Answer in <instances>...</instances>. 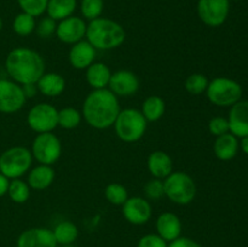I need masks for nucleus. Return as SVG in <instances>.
<instances>
[{
	"label": "nucleus",
	"instance_id": "obj_1",
	"mask_svg": "<svg viewBox=\"0 0 248 247\" xmlns=\"http://www.w3.org/2000/svg\"><path fill=\"white\" fill-rule=\"evenodd\" d=\"M119 97L109 89L92 90L82 104V118L96 130L111 127L120 113Z\"/></svg>",
	"mask_w": 248,
	"mask_h": 247
},
{
	"label": "nucleus",
	"instance_id": "obj_2",
	"mask_svg": "<svg viewBox=\"0 0 248 247\" xmlns=\"http://www.w3.org/2000/svg\"><path fill=\"white\" fill-rule=\"evenodd\" d=\"M5 69L17 84H36L45 73L46 64L43 56L33 48L16 47L7 53Z\"/></svg>",
	"mask_w": 248,
	"mask_h": 247
},
{
	"label": "nucleus",
	"instance_id": "obj_3",
	"mask_svg": "<svg viewBox=\"0 0 248 247\" xmlns=\"http://www.w3.org/2000/svg\"><path fill=\"white\" fill-rule=\"evenodd\" d=\"M85 38L96 50L108 51L123 45L126 40V31L119 22L99 17L89 22Z\"/></svg>",
	"mask_w": 248,
	"mask_h": 247
},
{
	"label": "nucleus",
	"instance_id": "obj_4",
	"mask_svg": "<svg viewBox=\"0 0 248 247\" xmlns=\"http://www.w3.org/2000/svg\"><path fill=\"white\" fill-rule=\"evenodd\" d=\"M115 133L123 142H138L144 136L148 127V121L142 111L135 108L121 109L114 123Z\"/></svg>",
	"mask_w": 248,
	"mask_h": 247
},
{
	"label": "nucleus",
	"instance_id": "obj_5",
	"mask_svg": "<svg viewBox=\"0 0 248 247\" xmlns=\"http://www.w3.org/2000/svg\"><path fill=\"white\" fill-rule=\"evenodd\" d=\"M165 196L179 206L189 205L196 196V184L190 174L183 171L172 172L164 179Z\"/></svg>",
	"mask_w": 248,
	"mask_h": 247
},
{
	"label": "nucleus",
	"instance_id": "obj_6",
	"mask_svg": "<svg viewBox=\"0 0 248 247\" xmlns=\"http://www.w3.org/2000/svg\"><path fill=\"white\" fill-rule=\"evenodd\" d=\"M31 149L26 147H11L0 154V173L9 179L21 178L31 170L33 164Z\"/></svg>",
	"mask_w": 248,
	"mask_h": 247
},
{
	"label": "nucleus",
	"instance_id": "obj_7",
	"mask_svg": "<svg viewBox=\"0 0 248 247\" xmlns=\"http://www.w3.org/2000/svg\"><path fill=\"white\" fill-rule=\"evenodd\" d=\"M206 96L217 107H232L241 99L242 87L235 80L225 77H215L208 82Z\"/></svg>",
	"mask_w": 248,
	"mask_h": 247
},
{
	"label": "nucleus",
	"instance_id": "obj_8",
	"mask_svg": "<svg viewBox=\"0 0 248 247\" xmlns=\"http://www.w3.org/2000/svg\"><path fill=\"white\" fill-rule=\"evenodd\" d=\"M31 152L39 164L52 166L62 154V143L53 132L38 133L31 143Z\"/></svg>",
	"mask_w": 248,
	"mask_h": 247
},
{
	"label": "nucleus",
	"instance_id": "obj_9",
	"mask_svg": "<svg viewBox=\"0 0 248 247\" xmlns=\"http://www.w3.org/2000/svg\"><path fill=\"white\" fill-rule=\"evenodd\" d=\"M27 124L36 133L52 132L58 126V109L45 102L35 104L27 114Z\"/></svg>",
	"mask_w": 248,
	"mask_h": 247
},
{
	"label": "nucleus",
	"instance_id": "obj_10",
	"mask_svg": "<svg viewBox=\"0 0 248 247\" xmlns=\"http://www.w3.org/2000/svg\"><path fill=\"white\" fill-rule=\"evenodd\" d=\"M196 12L203 24L219 27L229 16L230 0H198Z\"/></svg>",
	"mask_w": 248,
	"mask_h": 247
},
{
	"label": "nucleus",
	"instance_id": "obj_11",
	"mask_svg": "<svg viewBox=\"0 0 248 247\" xmlns=\"http://www.w3.org/2000/svg\"><path fill=\"white\" fill-rule=\"evenodd\" d=\"M26 101L21 85L14 80L0 79V113H17L23 108Z\"/></svg>",
	"mask_w": 248,
	"mask_h": 247
},
{
	"label": "nucleus",
	"instance_id": "obj_12",
	"mask_svg": "<svg viewBox=\"0 0 248 247\" xmlns=\"http://www.w3.org/2000/svg\"><path fill=\"white\" fill-rule=\"evenodd\" d=\"M87 23L82 17L70 16L62 19L57 23L56 28V36L60 41L64 44H77L84 40L86 36Z\"/></svg>",
	"mask_w": 248,
	"mask_h": 247
},
{
	"label": "nucleus",
	"instance_id": "obj_13",
	"mask_svg": "<svg viewBox=\"0 0 248 247\" xmlns=\"http://www.w3.org/2000/svg\"><path fill=\"white\" fill-rule=\"evenodd\" d=\"M153 208L149 201L142 196L128 198L123 205V216L133 225H143L152 218Z\"/></svg>",
	"mask_w": 248,
	"mask_h": 247
},
{
	"label": "nucleus",
	"instance_id": "obj_14",
	"mask_svg": "<svg viewBox=\"0 0 248 247\" xmlns=\"http://www.w3.org/2000/svg\"><path fill=\"white\" fill-rule=\"evenodd\" d=\"M108 89L116 97H130L140 90V79L133 72L121 69L111 73Z\"/></svg>",
	"mask_w": 248,
	"mask_h": 247
},
{
	"label": "nucleus",
	"instance_id": "obj_15",
	"mask_svg": "<svg viewBox=\"0 0 248 247\" xmlns=\"http://www.w3.org/2000/svg\"><path fill=\"white\" fill-rule=\"evenodd\" d=\"M17 247H58L52 229L43 227L29 228L19 234Z\"/></svg>",
	"mask_w": 248,
	"mask_h": 247
},
{
	"label": "nucleus",
	"instance_id": "obj_16",
	"mask_svg": "<svg viewBox=\"0 0 248 247\" xmlns=\"http://www.w3.org/2000/svg\"><path fill=\"white\" fill-rule=\"evenodd\" d=\"M97 50L87 40H81L73 44L70 47L68 58L69 63L74 69L84 70L89 68L96 60Z\"/></svg>",
	"mask_w": 248,
	"mask_h": 247
},
{
	"label": "nucleus",
	"instance_id": "obj_17",
	"mask_svg": "<svg viewBox=\"0 0 248 247\" xmlns=\"http://www.w3.org/2000/svg\"><path fill=\"white\" fill-rule=\"evenodd\" d=\"M229 132L236 136L237 138H242L248 136V101L240 99L237 103L230 107L229 115Z\"/></svg>",
	"mask_w": 248,
	"mask_h": 247
},
{
	"label": "nucleus",
	"instance_id": "obj_18",
	"mask_svg": "<svg viewBox=\"0 0 248 247\" xmlns=\"http://www.w3.org/2000/svg\"><path fill=\"white\" fill-rule=\"evenodd\" d=\"M182 228L181 218L173 212L161 213L156 219L157 235L166 242H171L182 236Z\"/></svg>",
	"mask_w": 248,
	"mask_h": 247
},
{
	"label": "nucleus",
	"instance_id": "obj_19",
	"mask_svg": "<svg viewBox=\"0 0 248 247\" xmlns=\"http://www.w3.org/2000/svg\"><path fill=\"white\" fill-rule=\"evenodd\" d=\"M147 166L153 178L162 179V181L173 172L172 157L162 150H155L150 153L147 160Z\"/></svg>",
	"mask_w": 248,
	"mask_h": 247
},
{
	"label": "nucleus",
	"instance_id": "obj_20",
	"mask_svg": "<svg viewBox=\"0 0 248 247\" xmlns=\"http://www.w3.org/2000/svg\"><path fill=\"white\" fill-rule=\"evenodd\" d=\"M56 177V172L50 165L39 164L28 171L27 183L34 190H45L53 183Z\"/></svg>",
	"mask_w": 248,
	"mask_h": 247
},
{
	"label": "nucleus",
	"instance_id": "obj_21",
	"mask_svg": "<svg viewBox=\"0 0 248 247\" xmlns=\"http://www.w3.org/2000/svg\"><path fill=\"white\" fill-rule=\"evenodd\" d=\"M239 149V139H237L236 136L230 132L218 136L215 140V144H213L215 155L217 156V159L222 160V161H229V160L234 159L237 155Z\"/></svg>",
	"mask_w": 248,
	"mask_h": 247
},
{
	"label": "nucleus",
	"instance_id": "obj_22",
	"mask_svg": "<svg viewBox=\"0 0 248 247\" xmlns=\"http://www.w3.org/2000/svg\"><path fill=\"white\" fill-rule=\"evenodd\" d=\"M36 87L41 94L46 97H57L65 90V79L58 73H44L36 81Z\"/></svg>",
	"mask_w": 248,
	"mask_h": 247
},
{
	"label": "nucleus",
	"instance_id": "obj_23",
	"mask_svg": "<svg viewBox=\"0 0 248 247\" xmlns=\"http://www.w3.org/2000/svg\"><path fill=\"white\" fill-rule=\"evenodd\" d=\"M86 81L93 90L108 89L111 77V70L107 64L102 62H93L86 68Z\"/></svg>",
	"mask_w": 248,
	"mask_h": 247
},
{
	"label": "nucleus",
	"instance_id": "obj_24",
	"mask_svg": "<svg viewBox=\"0 0 248 247\" xmlns=\"http://www.w3.org/2000/svg\"><path fill=\"white\" fill-rule=\"evenodd\" d=\"M77 6V0H48L46 14L56 22H60L67 17L73 16Z\"/></svg>",
	"mask_w": 248,
	"mask_h": 247
},
{
	"label": "nucleus",
	"instance_id": "obj_25",
	"mask_svg": "<svg viewBox=\"0 0 248 247\" xmlns=\"http://www.w3.org/2000/svg\"><path fill=\"white\" fill-rule=\"evenodd\" d=\"M166 104L162 97L157 94L147 97L142 104V114L148 123H155L164 116Z\"/></svg>",
	"mask_w": 248,
	"mask_h": 247
},
{
	"label": "nucleus",
	"instance_id": "obj_26",
	"mask_svg": "<svg viewBox=\"0 0 248 247\" xmlns=\"http://www.w3.org/2000/svg\"><path fill=\"white\" fill-rule=\"evenodd\" d=\"M53 236L58 246L62 245H72L79 236V229L70 220H62L52 229Z\"/></svg>",
	"mask_w": 248,
	"mask_h": 247
},
{
	"label": "nucleus",
	"instance_id": "obj_27",
	"mask_svg": "<svg viewBox=\"0 0 248 247\" xmlns=\"http://www.w3.org/2000/svg\"><path fill=\"white\" fill-rule=\"evenodd\" d=\"M6 195H9V198L15 203H24L31 196V186L21 178L10 179Z\"/></svg>",
	"mask_w": 248,
	"mask_h": 247
},
{
	"label": "nucleus",
	"instance_id": "obj_28",
	"mask_svg": "<svg viewBox=\"0 0 248 247\" xmlns=\"http://www.w3.org/2000/svg\"><path fill=\"white\" fill-rule=\"evenodd\" d=\"M82 114L73 107H67L58 110V126L64 130H74L81 124Z\"/></svg>",
	"mask_w": 248,
	"mask_h": 247
},
{
	"label": "nucleus",
	"instance_id": "obj_29",
	"mask_svg": "<svg viewBox=\"0 0 248 247\" xmlns=\"http://www.w3.org/2000/svg\"><path fill=\"white\" fill-rule=\"evenodd\" d=\"M35 17L26 14V12H21V14L17 15L12 22V29L19 36L31 35V33L35 31Z\"/></svg>",
	"mask_w": 248,
	"mask_h": 247
},
{
	"label": "nucleus",
	"instance_id": "obj_30",
	"mask_svg": "<svg viewBox=\"0 0 248 247\" xmlns=\"http://www.w3.org/2000/svg\"><path fill=\"white\" fill-rule=\"evenodd\" d=\"M208 77L205 74L201 73H193L189 75L184 82V87H186V92L193 96H199V94L205 93L208 86Z\"/></svg>",
	"mask_w": 248,
	"mask_h": 247
},
{
	"label": "nucleus",
	"instance_id": "obj_31",
	"mask_svg": "<svg viewBox=\"0 0 248 247\" xmlns=\"http://www.w3.org/2000/svg\"><path fill=\"white\" fill-rule=\"evenodd\" d=\"M104 10V0H81L80 12L82 18L86 21H93L102 16Z\"/></svg>",
	"mask_w": 248,
	"mask_h": 247
},
{
	"label": "nucleus",
	"instance_id": "obj_32",
	"mask_svg": "<svg viewBox=\"0 0 248 247\" xmlns=\"http://www.w3.org/2000/svg\"><path fill=\"white\" fill-rule=\"evenodd\" d=\"M104 196L107 200L115 206H123L125 201L128 199V191L123 184L110 183L106 186Z\"/></svg>",
	"mask_w": 248,
	"mask_h": 247
},
{
	"label": "nucleus",
	"instance_id": "obj_33",
	"mask_svg": "<svg viewBox=\"0 0 248 247\" xmlns=\"http://www.w3.org/2000/svg\"><path fill=\"white\" fill-rule=\"evenodd\" d=\"M48 0H17V4L21 7L22 12L39 17L44 15L47 9Z\"/></svg>",
	"mask_w": 248,
	"mask_h": 247
},
{
	"label": "nucleus",
	"instance_id": "obj_34",
	"mask_svg": "<svg viewBox=\"0 0 248 247\" xmlns=\"http://www.w3.org/2000/svg\"><path fill=\"white\" fill-rule=\"evenodd\" d=\"M144 194L147 196V200H159L162 196H165L164 190V181L157 178H152L148 181L144 185Z\"/></svg>",
	"mask_w": 248,
	"mask_h": 247
},
{
	"label": "nucleus",
	"instance_id": "obj_35",
	"mask_svg": "<svg viewBox=\"0 0 248 247\" xmlns=\"http://www.w3.org/2000/svg\"><path fill=\"white\" fill-rule=\"evenodd\" d=\"M56 28H57V22H56L55 19L51 18V17L46 16L43 17V18L36 23L35 31L40 38L47 39L55 35Z\"/></svg>",
	"mask_w": 248,
	"mask_h": 247
},
{
	"label": "nucleus",
	"instance_id": "obj_36",
	"mask_svg": "<svg viewBox=\"0 0 248 247\" xmlns=\"http://www.w3.org/2000/svg\"><path fill=\"white\" fill-rule=\"evenodd\" d=\"M208 130L213 136L218 137L224 133L229 132V123L227 118L223 116H215L208 121Z\"/></svg>",
	"mask_w": 248,
	"mask_h": 247
},
{
	"label": "nucleus",
	"instance_id": "obj_37",
	"mask_svg": "<svg viewBox=\"0 0 248 247\" xmlns=\"http://www.w3.org/2000/svg\"><path fill=\"white\" fill-rule=\"evenodd\" d=\"M167 245L169 242L157 234H147L138 240L137 247H167Z\"/></svg>",
	"mask_w": 248,
	"mask_h": 247
},
{
	"label": "nucleus",
	"instance_id": "obj_38",
	"mask_svg": "<svg viewBox=\"0 0 248 247\" xmlns=\"http://www.w3.org/2000/svg\"><path fill=\"white\" fill-rule=\"evenodd\" d=\"M167 247H203V246L201 244H199L198 241H195V240L190 239V237L179 236L178 239L169 242Z\"/></svg>",
	"mask_w": 248,
	"mask_h": 247
},
{
	"label": "nucleus",
	"instance_id": "obj_39",
	"mask_svg": "<svg viewBox=\"0 0 248 247\" xmlns=\"http://www.w3.org/2000/svg\"><path fill=\"white\" fill-rule=\"evenodd\" d=\"M21 86L27 99L33 98V97L36 94V92H39L38 87H36V84H27V85H21Z\"/></svg>",
	"mask_w": 248,
	"mask_h": 247
},
{
	"label": "nucleus",
	"instance_id": "obj_40",
	"mask_svg": "<svg viewBox=\"0 0 248 247\" xmlns=\"http://www.w3.org/2000/svg\"><path fill=\"white\" fill-rule=\"evenodd\" d=\"M10 179L5 177L4 174L0 173V198L7 194V188H9Z\"/></svg>",
	"mask_w": 248,
	"mask_h": 247
},
{
	"label": "nucleus",
	"instance_id": "obj_41",
	"mask_svg": "<svg viewBox=\"0 0 248 247\" xmlns=\"http://www.w3.org/2000/svg\"><path fill=\"white\" fill-rule=\"evenodd\" d=\"M240 144V148H241L242 152L245 153V154L248 155V136H246V137H242L241 140L239 142Z\"/></svg>",
	"mask_w": 248,
	"mask_h": 247
},
{
	"label": "nucleus",
	"instance_id": "obj_42",
	"mask_svg": "<svg viewBox=\"0 0 248 247\" xmlns=\"http://www.w3.org/2000/svg\"><path fill=\"white\" fill-rule=\"evenodd\" d=\"M58 247H77V246H75L74 244H72V245H62V246H58Z\"/></svg>",
	"mask_w": 248,
	"mask_h": 247
},
{
	"label": "nucleus",
	"instance_id": "obj_43",
	"mask_svg": "<svg viewBox=\"0 0 248 247\" xmlns=\"http://www.w3.org/2000/svg\"><path fill=\"white\" fill-rule=\"evenodd\" d=\"M2 26H4V22H2L1 17H0V31H1V29H2Z\"/></svg>",
	"mask_w": 248,
	"mask_h": 247
}]
</instances>
